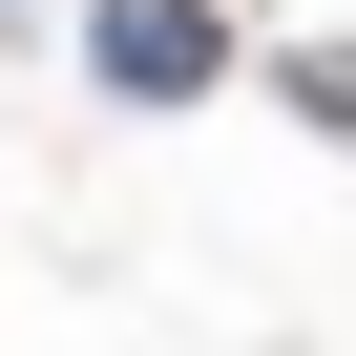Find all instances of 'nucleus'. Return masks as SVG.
<instances>
[{
	"instance_id": "f03ea898",
	"label": "nucleus",
	"mask_w": 356,
	"mask_h": 356,
	"mask_svg": "<svg viewBox=\"0 0 356 356\" xmlns=\"http://www.w3.org/2000/svg\"><path fill=\"white\" fill-rule=\"evenodd\" d=\"M273 84H293V126H335V147H356V42H293Z\"/></svg>"
},
{
	"instance_id": "f257e3e1",
	"label": "nucleus",
	"mask_w": 356,
	"mask_h": 356,
	"mask_svg": "<svg viewBox=\"0 0 356 356\" xmlns=\"http://www.w3.org/2000/svg\"><path fill=\"white\" fill-rule=\"evenodd\" d=\"M84 63L126 105H210L231 84V0H84Z\"/></svg>"
}]
</instances>
